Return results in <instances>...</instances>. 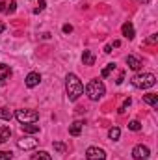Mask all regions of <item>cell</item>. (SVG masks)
Returning <instances> with one entry per match:
<instances>
[{
  "label": "cell",
  "mask_w": 158,
  "mask_h": 160,
  "mask_svg": "<svg viewBox=\"0 0 158 160\" xmlns=\"http://www.w3.org/2000/svg\"><path fill=\"white\" fill-rule=\"evenodd\" d=\"M65 91H67L69 101H77L80 95L84 93V84L80 82V78L75 73L67 75V78H65Z\"/></svg>",
  "instance_id": "obj_1"
},
{
  "label": "cell",
  "mask_w": 158,
  "mask_h": 160,
  "mask_svg": "<svg viewBox=\"0 0 158 160\" xmlns=\"http://www.w3.org/2000/svg\"><path fill=\"white\" fill-rule=\"evenodd\" d=\"M104 93H106V88H104V84L99 78H93V80L87 82V86H86V95H87L91 101H99Z\"/></svg>",
  "instance_id": "obj_2"
},
{
  "label": "cell",
  "mask_w": 158,
  "mask_h": 160,
  "mask_svg": "<svg viewBox=\"0 0 158 160\" xmlns=\"http://www.w3.org/2000/svg\"><path fill=\"white\" fill-rule=\"evenodd\" d=\"M155 84H156V77L153 73H143V75H134L132 77V86L134 88H140V89L153 88Z\"/></svg>",
  "instance_id": "obj_3"
},
{
  "label": "cell",
  "mask_w": 158,
  "mask_h": 160,
  "mask_svg": "<svg viewBox=\"0 0 158 160\" xmlns=\"http://www.w3.org/2000/svg\"><path fill=\"white\" fill-rule=\"evenodd\" d=\"M15 118H17V121L21 125H24V123H36V121L39 119V114L36 110H17Z\"/></svg>",
  "instance_id": "obj_4"
},
{
  "label": "cell",
  "mask_w": 158,
  "mask_h": 160,
  "mask_svg": "<svg viewBox=\"0 0 158 160\" xmlns=\"http://www.w3.org/2000/svg\"><path fill=\"white\" fill-rule=\"evenodd\" d=\"M86 158L87 160H106V151L101 147H89L86 151Z\"/></svg>",
  "instance_id": "obj_5"
},
{
  "label": "cell",
  "mask_w": 158,
  "mask_h": 160,
  "mask_svg": "<svg viewBox=\"0 0 158 160\" xmlns=\"http://www.w3.org/2000/svg\"><path fill=\"white\" fill-rule=\"evenodd\" d=\"M149 155H151V151H149L147 145H136L132 149V158L134 160H147Z\"/></svg>",
  "instance_id": "obj_6"
},
{
  "label": "cell",
  "mask_w": 158,
  "mask_h": 160,
  "mask_svg": "<svg viewBox=\"0 0 158 160\" xmlns=\"http://www.w3.org/2000/svg\"><path fill=\"white\" fill-rule=\"evenodd\" d=\"M17 147L22 149V151L36 149V147H37V140H34V138H21V140L17 142Z\"/></svg>",
  "instance_id": "obj_7"
},
{
  "label": "cell",
  "mask_w": 158,
  "mask_h": 160,
  "mask_svg": "<svg viewBox=\"0 0 158 160\" xmlns=\"http://www.w3.org/2000/svg\"><path fill=\"white\" fill-rule=\"evenodd\" d=\"M126 65H128L132 71H140L143 63H141V60H140V58H136V56H132V54H130V56H126Z\"/></svg>",
  "instance_id": "obj_8"
},
{
  "label": "cell",
  "mask_w": 158,
  "mask_h": 160,
  "mask_svg": "<svg viewBox=\"0 0 158 160\" xmlns=\"http://www.w3.org/2000/svg\"><path fill=\"white\" fill-rule=\"evenodd\" d=\"M24 82H26V86H28V88H36V86L41 82V75H39V73H30V75L26 77Z\"/></svg>",
  "instance_id": "obj_9"
},
{
  "label": "cell",
  "mask_w": 158,
  "mask_h": 160,
  "mask_svg": "<svg viewBox=\"0 0 158 160\" xmlns=\"http://www.w3.org/2000/svg\"><path fill=\"white\" fill-rule=\"evenodd\" d=\"M121 32H123V36L126 39H134V26H132V22H125L121 26Z\"/></svg>",
  "instance_id": "obj_10"
},
{
  "label": "cell",
  "mask_w": 158,
  "mask_h": 160,
  "mask_svg": "<svg viewBox=\"0 0 158 160\" xmlns=\"http://www.w3.org/2000/svg\"><path fill=\"white\" fill-rule=\"evenodd\" d=\"M82 62H84V65H95V54L91 50H84Z\"/></svg>",
  "instance_id": "obj_11"
},
{
  "label": "cell",
  "mask_w": 158,
  "mask_h": 160,
  "mask_svg": "<svg viewBox=\"0 0 158 160\" xmlns=\"http://www.w3.org/2000/svg\"><path fill=\"white\" fill-rule=\"evenodd\" d=\"M82 128H84V123H82V121H75V123L69 127V134H71V136H80Z\"/></svg>",
  "instance_id": "obj_12"
},
{
  "label": "cell",
  "mask_w": 158,
  "mask_h": 160,
  "mask_svg": "<svg viewBox=\"0 0 158 160\" xmlns=\"http://www.w3.org/2000/svg\"><path fill=\"white\" fill-rule=\"evenodd\" d=\"M21 128H22L26 134H36V132H39V125H36V123H24V125H21Z\"/></svg>",
  "instance_id": "obj_13"
},
{
  "label": "cell",
  "mask_w": 158,
  "mask_h": 160,
  "mask_svg": "<svg viewBox=\"0 0 158 160\" xmlns=\"http://www.w3.org/2000/svg\"><path fill=\"white\" fill-rule=\"evenodd\" d=\"M143 102H145V104H151V106H158V95L156 93H147V95H143Z\"/></svg>",
  "instance_id": "obj_14"
},
{
  "label": "cell",
  "mask_w": 158,
  "mask_h": 160,
  "mask_svg": "<svg viewBox=\"0 0 158 160\" xmlns=\"http://www.w3.org/2000/svg\"><path fill=\"white\" fill-rule=\"evenodd\" d=\"M0 69L4 71V73L0 75V86H2V84H4L6 80H7V78H9V77H11V69H9V67H7L6 63H0Z\"/></svg>",
  "instance_id": "obj_15"
},
{
  "label": "cell",
  "mask_w": 158,
  "mask_h": 160,
  "mask_svg": "<svg viewBox=\"0 0 158 160\" xmlns=\"http://www.w3.org/2000/svg\"><path fill=\"white\" fill-rule=\"evenodd\" d=\"M11 136V128L9 127H0V143H6Z\"/></svg>",
  "instance_id": "obj_16"
},
{
  "label": "cell",
  "mask_w": 158,
  "mask_h": 160,
  "mask_svg": "<svg viewBox=\"0 0 158 160\" xmlns=\"http://www.w3.org/2000/svg\"><path fill=\"white\" fill-rule=\"evenodd\" d=\"M30 160H52V157H50L47 151H37L36 155H32V158Z\"/></svg>",
  "instance_id": "obj_17"
},
{
  "label": "cell",
  "mask_w": 158,
  "mask_h": 160,
  "mask_svg": "<svg viewBox=\"0 0 158 160\" xmlns=\"http://www.w3.org/2000/svg\"><path fill=\"white\" fill-rule=\"evenodd\" d=\"M116 67H117L116 63H108V65H106V67L102 69V73H101V77H102V78H106V77H110V75H112V73L116 71Z\"/></svg>",
  "instance_id": "obj_18"
},
{
  "label": "cell",
  "mask_w": 158,
  "mask_h": 160,
  "mask_svg": "<svg viewBox=\"0 0 158 160\" xmlns=\"http://www.w3.org/2000/svg\"><path fill=\"white\" fill-rule=\"evenodd\" d=\"M11 118H13V114H11V110H9V108H0V119L9 121Z\"/></svg>",
  "instance_id": "obj_19"
},
{
  "label": "cell",
  "mask_w": 158,
  "mask_h": 160,
  "mask_svg": "<svg viewBox=\"0 0 158 160\" xmlns=\"http://www.w3.org/2000/svg\"><path fill=\"white\" fill-rule=\"evenodd\" d=\"M108 136H110V140H119V136H121V130H119L117 127H112V128L108 130Z\"/></svg>",
  "instance_id": "obj_20"
},
{
  "label": "cell",
  "mask_w": 158,
  "mask_h": 160,
  "mask_svg": "<svg viewBox=\"0 0 158 160\" xmlns=\"http://www.w3.org/2000/svg\"><path fill=\"white\" fill-rule=\"evenodd\" d=\"M54 149H56L58 153H65V151H67V145L62 143V142H54Z\"/></svg>",
  "instance_id": "obj_21"
},
{
  "label": "cell",
  "mask_w": 158,
  "mask_h": 160,
  "mask_svg": "<svg viewBox=\"0 0 158 160\" xmlns=\"http://www.w3.org/2000/svg\"><path fill=\"white\" fill-rule=\"evenodd\" d=\"M128 128H130V130H134V132H138V130H140V128H141V123H140V121H130V123H128Z\"/></svg>",
  "instance_id": "obj_22"
},
{
  "label": "cell",
  "mask_w": 158,
  "mask_h": 160,
  "mask_svg": "<svg viewBox=\"0 0 158 160\" xmlns=\"http://www.w3.org/2000/svg\"><path fill=\"white\" fill-rule=\"evenodd\" d=\"M130 102H132V101H130V97H128V99H125V102H123V104H121V108H119V114H125V112H126V108L130 106Z\"/></svg>",
  "instance_id": "obj_23"
},
{
  "label": "cell",
  "mask_w": 158,
  "mask_h": 160,
  "mask_svg": "<svg viewBox=\"0 0 158 160\" xmlns=\"http://www.w3.org/2000/svg\"><path fill=\"white\" fill-rule=\"evenodd\" d=\"M36 2H37V8L34 9V13H39V11L45 9V6H47V4H45V0H36Z\"/></svg>",
  "instance_id": "obj_24"
},
{
  "label": "cell",
  "mask_w": 158,
  "mask_h": 160,
  "mask_svg": "<svg viewBox=\"0 0 158 160\" xmlns=\"http://www.w3.org/2000/svg\"><path fill=\"white\" fill-rule=\"evenodd\" d=\"M15 9H17V4H15V0H11V2H9V6L6 8V13H13Z\"/></svg>",
  "instance_id": "obj_25"
},
{
  "label": "cell",
  "mask_w": 158,
  "mask_h": 160,
  "mask_svg": "<svg viewBox=\"0 0 158 160\" xmlns=\"http://www.w3.org/2000/svg\"><path fill=\"white\" fill-rule=\"evenodd\" d=\"M0 160H11V153H7V151H0Z\"/></svg>",
  "instance_id": "obj_26"
},
{
  "label": "cell",
  "mask_w": 158,
  "mask_h": 160,
  "mask_svg": "<svg viewBox=\"0 0 158 160\" xmlns=\"http://www.w3.org/2000/svg\"><path fill=\"white\" fill-rule=\"evenodd\" d=\"M62 30H63V34H71V32H73V26H71V24H63Z\"/></svg>",
  "instance_id": "obj_27"
},
{
  "label": "cell",
  "mask_w": 158,
  "mask_h": 160,
  "mask_svg": "<svg viewBox=\"0 0 158 160\" xmlns=\"http://www.w3.org/2000/svg\"><path fill=\"white\" fill-rule=\"evenodd\" d=\"M156 41H158V34H153L151 38H147V43H151V45H153V43H156Z\"/></svg>",
  "instance_id": "obj_28"
},
{
  "label": "cell",
  "mask_w": 158,
  "mask_h": 160,
  "mask_svg": "<svg viewBox=\"0 0 158 160\" xmlns=\"http://www.w3.org/2000/svg\"><path fill=\"white\" fill-rule=\"evenodd\" d=\"M104 52L110 54V52H112V45H106V47H104Z\"/></svg>",
  "instance_id": "obj_29"
},
{
  "label": "cell",
  "mask_w": 158,
  "mask_h": 160,
  "mask_svg": "<svg viewBox=\"0 0 158 160\" xmlns=\"http://www.w3.org/2000/svg\"><path fill=\"white\" fill-rule=\"evenodd\" d=\"M6 11V2H0V13Z\"/></svg>",
  "instance_id": "obj_30"
},
{
  "label": "cell",
  "mask_w": 158,
  "mask_h": 160,
  "mask_svg": "<svg viewBox=\"0 0 158 160\" xmlns=\"http://www.w3.org/2000/svg\"><path fill=\"white\" fill-rule=\"evenodd\" d=\"M4 30H6V24H2V22H0V34H2Z\"/></svg>",
  "instance_id": "obj_31"
},
{
  "label": "cell",
  "mask_w": 158,
  "mask_h": 160,
  "mask_svg": "<svg viewBox=\"0 0 158 160\" xmlns=\"http://www.w3.org/2000/svg\"><path fill=\"white\" fill-rule=\"evenodd\" d=\"M138 2H141V4H149L151 0H138Z\"/></svg>",
  "instance_id": "obj_32"
}]
</instances>
